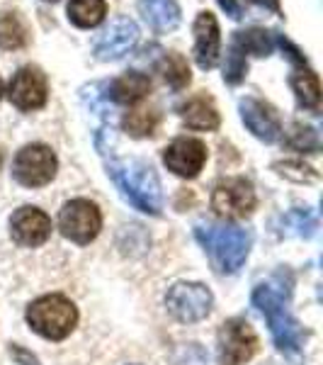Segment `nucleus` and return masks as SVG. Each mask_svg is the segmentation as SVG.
I'll list each match as a JSON object with an SVG mask.
<instances>
[{
  "instance_id": "f257e3e1",
  "label": "nucleus",
  "mask_w": 323,
  "mask_h": 365,
  "mask_svg": "<svg viewBox=\"0 0 323 365\" xmlns=\"http://www.w3.org/2000/svg\"><path fill=\"white\" fill-rule=\"evenodd\" d=\"M107 173L117 182V187L122 190L129 205H134L146 215L161 212V182H158V175L149 163L139 161V158H129V161L127 158H110Z\"/></svg>"
},
{
  "instance_id": "f03ea898",
  "label": "nucleus",
  "mask_w": 323,
  "mask_h": 365,
  "mask_svg": "<svg viewBox=\"0 0 323 365\" xmlns=\"http://www.w3.org/2000/svg\"><path fill=\"white\" fill-rule=\"evenodd\" d=\"M195 237L219 273H236L250 251V234L233 225H197Z\"/></svg>"
},
{
  "instance_id": "7ed1b4c3",
  "label": "nucleus",
  "mask_w": 323,
  "mask_h": 365,
  "mask_svg": "<svg viewBox=\"0 0 323 365\" xmlns=\"http://www.w3.org/2000/svg\"><path fill=\"white\" fill-rule=\"evenodd\" d=\"M253 304L268 317L270 331H272L275 346L285 353H297L304 344V329L287 309V299L272 285H258L253 292Z\"/></svg>"
},
{
  "instance_id": "20e7f679",
  "label": "nucleus",
  "mask_w": 323,
  "mask_h": 365,
  "mask_svg": "<svg viewBox=\"0 0 323 365\" xmlns=\"http://www.w3.org/2000/svg\"><path fill=\"white\" fill-rule=\"evenodd\" d=\"M27 324L49 341H63L78 324V309L63 295H46L29 304Z\"/></svg>"
},
{
  "instance_id": "39448f33",
  "label": "nucleus",
  "mask_w": 323,
  "mask_h": 365,
  "mask_svg": "<svg viewBox=\"0 0 323 365\" xmlns=\"http://www.w3.org/2000/svg\"><path fill=\"white\" fill-rule=\"evenodd\" d=\"M211 304H214V297H211L209 287H204L202 282H178L166 295L168 312L178 322L185 324L202 322L211 312Z\"/></svg>"
},
{
  "instance_id": "423d86ee",
  "label": "nucleus",
  "mask_w": 323,
  "mask_h": 365,
  "mask_svg": "<svg viewBox=\"0 0 323 365\" xmlns=\"http://www.w3.org/2000/svg\"><path fill=\"white\" fill-rule=\"evenodd\" d=\"M58 229L75 244H90L102 229V215L90 200H70L58 215Z\"/></svg>"
},
{
  "instance_id": "0eeeda50",
  "label": "nucleus",
  "mask_w": 323,
  "mask_h": 365,
  "mask_svg": "<svg viewBox=\"0 0 323 365\" xmlns=\"http://www.w3.org/2000/svg\"><path fill=\"white\" fill-rule=\"evenodd\" d=\"M56 156L49 146L44 144H29L15 156V180L27 187H42L56 175Z\"/></svg>"
},
{
  "instance_id": "6e6552de",
  "label": "nucleus",
  "mask_w": 323,
  "mask_h": 365,
  "mask_svg": "<svg viewBox=\"0 0 323 365\" xmlns=\"http://www.w3.org/2000/svg\"><path fill=\"white\" fill-rule=\"evenodd\" d=\"M258 336L245 319H228L219 329V361L221 365H243L255 356Z\"/></svg>"
},
{
  "instance_id": "1a4fd4ad",
  "label": "nucleus",
  "mask_w": 323,
  "mask_h": 365,
  "mask_svg": "<svg viewBox=\"0 0 323 365\" xmlns=\"http://www.w3.org/2000/svg\"><path fill=\"white\" fill-rule=\"evenodd\" d=\"M211 207L219 217L226 220H240L255 210V190L250 180L245 178H228L221 180L211 192Z\"/></svg>"
},
{
  "instance_id": "9d476101",
  "label": "nucleus",
  "mask_w": 323,
  "mask_h": 365,
  "mask_svg": "<svg viewBox=\"0 0 323 365\" xmlns=\"http://www.w3.org/2000/svg\"><path fill=\"white\" fill-rule=\"evenodd\" d=\"M10 103L15 108L25 110H39L44 108L46 98H49V83H46V76L39 68L25 66L20 68L10 81Z\"/></svg>"
},
{
  "instance_id": "9b49d317",
  "label": "nucleus",
  "mask_w": 323,
  "mask_h": 365,
  "mask_svg": "<svg viewBox=\"0 0 323 365\" xmlns=\"http://www.w3.org/2000/svg\"><path fill=\"white\" fill-rule=\"evenodd\" d=\"M163 163L180 178H195L207 163V146L195 137H180L163 151Z\"/></svg>"
},
{
  "instance_id": "f8f14e48",
  "label": "nucleus",
  "mask_w": 323,
  "mask_h": 365,
  "mask_svg": "<svg viewBox=\"0 0 323 365\" xmlns=\"http://www.w3.org/2000/svg\"><path fill=\"white\" fill-rule=\"evenodd\" d=\"M139 42V27L129 17H117V20L105 29L95 42V58L100 61H115L134 49Z\"/></svg>"
},
{
  "instance_id": "ddd939ff",
  "label": "nucleus",
  "mask_w": 323,
  "mask_h": 365,
  "mask_svg": "<svg viewBox=\"0 0 323 365\" xmlns=\"http://www.w3.org/2000/svg\"><path fill=\"white\" fill-rule=\"evenodd\" d=\"M240 110V120L243 125L255 134L258 139L263 141H277L282 125H280V117L275 113L272 105H268L265 100H258V98H243L238 105Z\"/></svg>"
},
{
  "instance_id": "4468645a",
  "label": "nucleus",
  "mask_w": 323,
  "mask_h": 365,
  "mask_svg": "<svg viewBox=\"0 0 323 365\" xmlns=\"http://www.w3.org/2000/svg\"><path fill=\"white\" fill-rule=\"evenodd\" d=\"M10 234L22 246H39L51 237V220L37 207H20L10 220Z\"/></svg>"
},
{
  "instance_id": "2eb2a0df",
  "label": "nucleus",
  "mask_w": 323,
  "mask_h": 365,
  "mask_svg": "<svg viewBox=\"0 0 323 365\" xmlns=\"http://www.w3.org/2000/svg\"><path fill=\"white\" fill-rule=\"evenodd\" d=\"M221 37H219V22L209 10H202L195 20V58L199 68H211L219 61Z\"/></svg>"
},
{
  "instance_id": "dca6fc26",
  "label": "nucleus",
  "mask_w": 323,
  "mask_h": 365,
  "mask_svg": "<svg viewBox=\"0 0 323 365\" xmlns=\"http://www.w3.org/2000/svg\"><path fill=\"white\" fill-rule=\"evenodd\" d=\"M139 13L158 34H168L180 25V5L175 0H139Z\"/></svg>"
},
{
  "instance_id": "f3484780",
  "label": "nucleus",
  "mask_w": 323,
  "mask_h": 365,
  "mask_svg": "<svg viewBox=\"0 0 323 365\" xmlns=\"http://www.w3.org/2000/svg\"><path fill=\"white\" fill-rule=\"evenodd\" d=\"M151 91V78L139 71H129V73L115 78L107 86V98H112L117 105H137L144 100Z\"/></svg>"
},
{
  "instance_id": "a211bd4d",
  "label": "nucleus",
  "mask_w": 323,
  "mask_h": 365,
  "mask_svg": "<svg viewBox=\"0 0 323 365\" xmlns=\"http://www.w3.org/2000/svg\"><path fill=\"white\" fill-rule=\"evenodd\" d=\"M183 122L190 129H199V132H211L219 127V113H216L214 100L207 96H195L180 108Z\"/></svg>"
},
{
  "instance_id": "6ab92c4d",
  "label": "nucleus",
  "mask_w": 323,
  "mask_h": 365,
  "mask_svg": "<svg viewBox=\"0 0 323 365\" xmlns=\"http://www.w3.org/2000/svg\"><path fill=\"white\" fill-rule=\"evenodd\" d=\"M105 13H107L105 0H70L68 3V20L75 27H97L105 20Z\"/></svg>"
},
{
  "instance_id": "aec40b11",
  "label": "nucleus",
  "mask_w": 323,
  "mask_h": 365,
  "mask_svg": "<svg viewBox=\"0 0 323 365\" xmlns=\"http://www.w3.org/2000/svg\"><path fill=\"white\" fill-rule=\"evenodd\" d=\"M243 54H253V56H268L272 51V34L265 32L260 27H250V29H240L233 32V42Z\"/></svg>"
},
{
  "instance_id": "412c9836",
  "label": "nucleus",
  "mask_w": 323,
  "mask_h": 365,
  "mask_svg": "<svg viewBox=\"0 0 323 365\" xmlns=\"http://www.w3.org/2000/svg\"><path fill=\"white\" fill-rule=\"evenodd\" d=\"M292 91L297 93L299 105L309 110H319L321 105V83H319V76L314 71H299L290 78Z\"/></svg>"
},
{
  "instance_id": "4be33fe9",
  "label": "nucleus",
  "mask_w": 323,
  "mask_h": 365,
  "mask_svg": "<svg viewBox=\"0 0 323 365\" xmlns=\"http://www.w3.org/2000/svg\"><path fill=\"white\" fill-rule=\"evenodd\" d=\"M161 73H163L166 83L173 88V91H183V88L190 86V81H192L190 66H187L185 56L183 54H175V51H170V54L163 56Z\"/></svg>"
},
{
  "instance_id": "5701e85b",
  "label": "nucleus",
  "mask_w": 323,
  "mask_h": 365,
  "mask_svg": "<svg viewBox=\"0 0 323 365\" xmlns=\"http://www.w3.org/2000/svg\"><path fill=\"white\" fill-rule=\"evenodd\" d=\"M27 44V27L15 13L0 15V49H20Z\"/></svg>"
},
{
  "instance_id": "b1692460",
  "label": "nucleus",
  "mask_w": 323,
  "mask_h": 365,
  "mask_svg": "<svg viewBox=\"0 0 323 365\" xmlns=\"http://www.w3.org/2000/svg\"><path fill=\"white\" fill-rule=\"evenodd\" d=\"M282 225L287 227V234H297V237H311L316 232V217L314 212L307 207H297L292 212H287L282 217Z\"/></svg>"
},
{
  "instance_id": "393cba45",
  "label": "nucleus",
  "mask_w": 323,
  "mask_h": 365,
  "mask_svg": "<svg viewBox=\"0 0 323 365\" xmlns=\"http://www.w3.org/2000/svg\"><path fill=\"white\" fill-rule=\"evenodd\" d=\"M158 127V115L154 110H134L125 117V129L132 137H151Z\"/></svg>"
},
{
  "instance_id": "a878e982",
  "label": "nucleus",
  "mask_w": 323,
  "mask_h": 365,
  "mask_svg": "<svg viewBox=\"0 0 323 365\" xmlns=\"http://www.w3.org/2000/svg\"><path fill=\"white\" fill-rule=\"evenodd\" d=\"M287 146L290 149H297V151H304V154H316L319 151V134H316L314 127H307V125H295L287 137Z\"/></svg>"
},
{
  "instance_id": "bb28decb",
  "label": "nucleus",
  "mask_w": 323,
  "mask_h": 365,
  "mask_svg": "<svg viewBox=\"0 0 323 365\" xmlns=\"http://www.w3.org/2000/svg\"><path fill=\"white\" fill-rule=\"evenodd\" d=\"M248 73V63H245V54L238 49L236 44H231L226 54V63H224V81L228 86H238L240 81Z\"/></svg>"
},
{
  "instance_id": "cd10ccee",
  "label": "nucleus",
  "mask_w": 323,
  "mask_h": 365,
  "mask_svg": "<svg viewBox=\"0 0 323 365\" xmlns=\"http://www.w3.org/2000/svg\"><path fill=\"white\" fill-rule=\"evenodd\" d=\"M272 168L277 170L280 175H285V178H290V180H297V182H311L319 178V173L302 161H280V163H275Z\"/></svg>"
},
{
  "instance_id": "c85d7f7f",
  "label": "nucleus",
  "mask_w": 323,
  "mask_h": 365,
  "mask_svg": "<svg viewBox=\"0 0 323 365\" xmlns=\"http://www.w3.org/2000/svg\"><path fill=\"white\" fill-rule=\"evenodd\" d=\"M275 42H277V46H280L282 51H285L287 58H290L292 63H297V66H307V56H304L302 51H299V46L292 44L290 39H287V37H282V34L275 32Z\"/></svg>"
},
{
  "instance_id": "c756f323",
  "label": "nucleus",
  "mask_w": 323,
  "mask_h": 365,
  "mask_svg": "<svg viewBox=\"0 0 323 365\" xmlns=\"http://www.w3.org/2000/svg\"><path fill=\"white\" fill-rule=\"evenodd\" d=\"M10 353H13V358H15V361H20L22 365H39V361L32 356V353L25 351V349H20V346H15V344L10 346Z\"/></svg>"
},
{
  "instance_id": "7c9ffc66",
  "label": "nucleus",
  "mask_w": 323,
  "mask_h": 365,
  "mask_svg": "<svg viewBox=\"0 0 323 365\" xmlns=\"http://www.w3.org/2000/svg\"><path fill=\"white\" fill-rule=\"evenodd\" d=\"M219 5H221V10H224L226 15L233 17V20H240V17H243V10H240L238 0H219Z\"/></svg>"
},
{
  "instance_id": "2f4dec72",
  "label": "nucleus",
  "mask_w": 323,
  "mask_h": 365,
  "mask_svg": "<svg viewBox=\"0 0 323 365\" xmlns=\"http://www.w3.org/2000/svg\"><path fill=\"white\" fill-rule=\"evenodd\" d=\"M250 3L260 5L265 10H272V13H280V0H250Z\"/></svg>"
},
{
  "instance_id": "473e14b6",
  "label": "nucleus",
  "mask_w": 323,
  "mask_h": 365,
  "mask_svg": "<svg viewBox=\"0 0 323 365\" xmlns=\"http://www.w3.org/2000/svg\"><path fill=\"white\" fill-rule=\"evenodd\" d=\"M0 96H3V81H0Z\"/></svg>"
},
{
  "instance_id": "72a5a7b5",
  "label": "nucleus",
  "mask_w": 323,
  "mask_h": 365,
  "mask_svg": "<svg viewBox=\"0 0 323 365\" xmlns=\"http://www.w3.org/2000/svg\"><path fill=\"white\" fill-rule=\"evenodd\" d=\"M0 166H3V154H0Z\"/></svg>"
},
{
  "instance_id": "f704fd0d",
  "label": "nucleus",
  "mask_w": 323,
  "mask_h": 365,
  "mask_svg": "<svg viewBox=\"0 0 323 365\" xmlns=\"http://www.w3.org/2000/svg\"><path fill=\"white\" fill-rule=\"evenodd\" d=\"M46 3H56V0H46Z\"/></svg>"
},
{
  "instance_id": "c9c22d12",
  "label": "nucleus",
  "mask_w": 323,
  "mask_h": 365,
  "mask_svg": "<svg viewBox=\"0 0 323 365\" xmlns=\"http://www.w3.org/2000/svg\"><path fill=\"white\" fill-rule=\"evenodd\" d=\"M270 365H275V363H270Z\"/></svg>"
}]
</instances>
